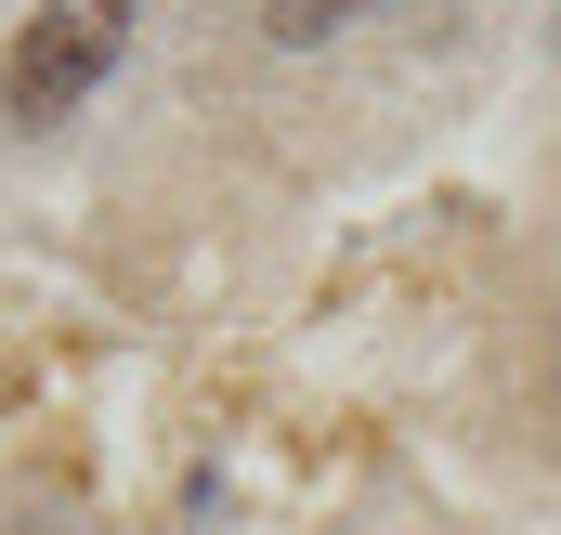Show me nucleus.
I'll list each match as a JSON object with an SVG mask.
<instances>
[{"instance_id":"f257e3e1","label":"nucleus","mask_w":561,"mask_h":535,"mask_svg":"<svg viewBox=\"0 0 561 535\" xmlns=\"http://www.w3.org/2000/svg\"><path fill=\"white\" fill-rule=\"evenodd\" d=\"M131 13L144 0H39V13L13 26V53H0V118H13V132H53V118L131 53Z\"/></svg>"},{"instance_id":"f03ea898","label":"nucleus","mask_w":561,"mask_h":535,"mask_svg":"<svg viewBox=\"0 0 561 535\" xmlns=\"http://www.w3.org/2000/svg\"><path fill=\"white\" fill-rule=\"evenodd\" d=\"M340 13H366V0H275V39H313V26H340Z\"/></svg>"}]
</instances>
